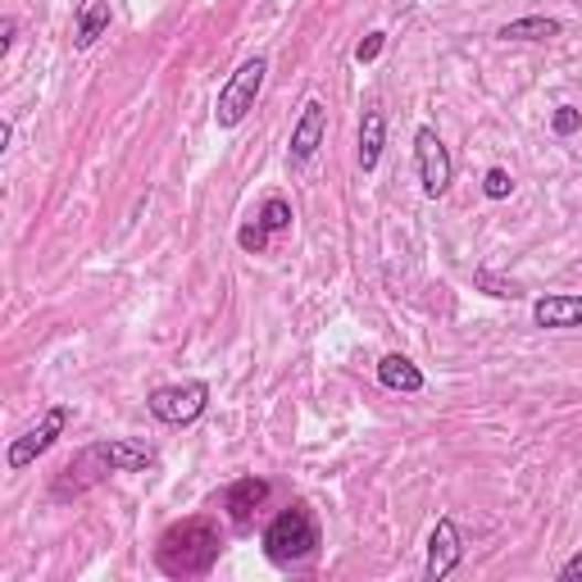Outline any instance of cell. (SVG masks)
I'll list each match as a JSON object with an SVG mask.
<instances>
[{"mask_svg": "<svg viewBox=\"0 0 582 582\" xmlns=\"http://www.w3.org/2000/svg\"><path fill=\"white\" fill-rule=\"evenodd\" d=\"M155 464H160V455H155L146 442H133V437H105V442H92L77 451L60 478H55V496L68 500V496H83L92 491L96 483H105L109 474H150Z\"/></svg>", "mask_w": 582, "mask_h": 582, "instance_id": "6da1fadb", "label": "cell"}, {"mask_svg": "<svg viewBox=\"0 0 582 582\" xmlns=\"http://www.w3.org/2000/svg\"><path fill=\"white\" fill-rule=\"evenodd\" d=\"M219 551H223L219 523L197 515V519H182V523L165 528L160 547H155V564H160L169 578H205L219 564Z\"/></svg>", "mask_w": 582, "mask_h": 582, "instance_id": "7a4b0ae2", "label": "cell"}, {"mask_svg": "<svg viewBox=\"0 0 582 582\" xmlns=\"http://www.w3.org/2000/svg\"><path fill=\"white\" fill-rule=\"evenodd\" d=\"M260 541H264V555L274 560L278 569H292V564L315 560L319 547H324L319 523H315V515H309L305 506H287L283 515H274V523L264 528Z\"/></svg>", "mask_w": 582, "mask_h": 582, "instance_id": "3957f363", "label": "cell"}, {"mask_svg": "<svg viewBox=\"0 0 582 582\" xmlns=\"http://www.w3.org/2000/svg\"><path fill=\"white\" fill-rule=\"evenodd\" d=\"M264 77H268V60L264 55H251L246 64H237V73L219 87V100H214V124L219 128L246 124V114L255 109V100L264 92Z\"/></svg>", "mask_w": 582, "mask_h": 582, "instance_id": "277c9868", "label": "cell"}, {"mask_svg": "<svg viewBox=\"0 0 582 582\" xmlns=\"http://www.w3.org/2000/svg\"><path fill=\"white\" fill-rule=\"evenodd\" d=\"M210 405V382L191 378V382H169V387H155L146 396V410L169 423V428H187V423H197Z\"/></svg>", "mask_w": 582, "mask_h": 582, "instance_id": "5b68a950", "label": "cell"}, {"mask_svg": "<svg viewBox=\"0 0 582 582\" xmlns=\"http://www.w3.org/2000/svg\"><path fill=\"white\" fill-rule=\"evenodd\" d=\"M73 423V405H51L42 419L32 423V428H23L14 442H10V451H6V464H10V474H23L28 464H36L42 459L60 437H64V428Z\"/></svg>", "mask_w": 582, "mask_h": 582, "instance_id": "8992f818", "label": "cell"}, {"mask_svg": "<svg viewBox=\"0 0 582 582\" xmlns=\"http://www.w3.org/2000/svg\"><path fill=\"white\" fill-rule=\"evenodd\" d=\"M414 169H419V187H423V197H428V201H437V197L451 191L455 160H451L446 141L437 137V128H419L414 133Z\"/></svg>", "mask_w": 582, "mask_h": 582, "instance_id": "52a82bcc", "label": "cell"}, {"mask_svg": "<svg viewBox=\"0 0 582 582\" xmlns=\"http://www.w3.org/2000/svg\"><path fill=\"white\" fill-rule=\"evenodd\" d=\"M324 141H328V105H324L319 96H309V100L300 105V119L292 124V146H287L292 165H296V169L309 165V160L319 155Z\"/></svg>", "mask_w": 582, "mask_h": 582, "instance_id": "ba28073f", "label": "cell"}, {"mask_svg": "<svg viewBox=\"0 0 582 582\" xmlns=\"http://www.w3.org/2000/svg\"><path fill=\"white\" fill-rule=\"evenodd\" d=\"M459 560H464V532H459V523L446 515V519H437V528L428 532V564H423V578H428V582H442V578H451V573L459 569Z\"/></svg>", "mask_w": 582, "mask_h": 582, "instance_id": "9c48e42d", "label": "cell"}, {"mask_svg": "<svg viewBox=\"0 0 582 582\" xmlns=\"http://www.w3.org/2000/svg\"><path fill=\"white\" fill-rule=\"evenodd\" d=\"M109 0H77V10H73V51H92L100 36L109 32Z\"/></svg>", "mask_w": 582, "mask_h": 582, "instance_id": "30bf717a", "label": "cell"}, {"mask_svg": "<svg viewBox=\"0 0 582 582\" xmlns=\"http://www.w3.org/2000/svg\"><path fill=\"white\" fill-rule=\"evenodd\" d=\"M264 500H268V483L264 478H237V483L223 487V510H227V519L237 528L251 523V515L264 506Z\"/></svg>", "mask_w": 582, "mask_h": 582, "instance_id": "8fae6325", "label": "cell"}, {"mask_svg": "<svg viewBox=\"0 0 582 582\" xmlns=\"http://www.w3.org/2000/svg\"><path fill=\"white\" fill-rule=\"evenodd\" d=\"M378 382L387 387V392H401V396H419L423 387H428L423 369H419L410 356H396V351L378 360Z\"/></svg>", "mask_w": 582, "mask_h": 582, "instance_id": "7c38bea8", "label": "cell"}, {"mask_svg": "<svg viewBox=\"0 0 582 582\" xmlns=\"http://www.w3.org/2000/svg\"><path fill=\"white\" fill-rule=\"evenodd\" d=\"M532 324L537 328H555V332L582 328V292L578 296H541L532 305Z\"/></svg>", "mask_w": 582, "mask_h": 582, "instance_id": "4fadbf2b", "label": "cell"}, {"mask_svg": "<svg viewBox=\"0 0 582 582\" xmlns=\"http://www.w3.org/2000/svg\"><path fill=\"white\" fill-rule=\"evenodd\" d=\"M382 146H387V114H382L378 105H369L364 119H360V169H364V173L378 169Z\"/></svg>", "mask_w": 582, "mask_h": 582, "instance_id": "5bb4252c", "label": "cell"}, {"mask_svg": "<svg viewBox=\"0 0 582 582\" xmlns=\"http://www.w3.org/2000/svg\"><path fill=\"white\" fill-rule=\"evenodd\" d=\"M560 32H564L560 19H551V14H528V19H510L496 36H500V42H551V36H560Z\"/></svg>", "mask_w": 582, "mask_h": 582, "instance_id": "9a60e30c", "label": "cell"}, {"mask_svg": "<svg viewBox=\"0 0 582 582\" xmlns=\"http://www.w3.org/2000/svg\"><path fill=\"white\" fill-rule=\"evenodd\" d=\"M255 223L268 232V237H274V232H287V227H292V201H287V197H264Z\"/></svg>", "mask_w": 582, "mask_h": 582, "instance_id": "2e32d148", "label": "cell"}, {"mask_svg": "<svg viewBox=\"0 0 582 582\" xmlns=\"http://www.w3.org/2000/svg\"><path fill=\"white\" fill-rule=\"evenodd\" d=\"M474 283H478L487 296H496V300H519V296H523V287H519L515 278H500V274H491V268H478Z\"/></svg>", "mask_w": 582, "mask_h": 582, "instance_id": "e0dca14e", "label": "cell"}, {"mask_svg": "<svg viewBox=\"0 0 582 582\" xmlns=\"http://www.w3.org/2000/svg\"><path fill=\"white\" fill-rule=\"evenodd\" d=\"M510 191H515L510 169H487V173H483V197H487V201H506Z\"/></svg>", "mask_w": 582, "mask_h": 582, "instance_id": "ac0fdd59", "label": "cell"}, {"mask_svg": "<svg viewBox=\"0 0 582 582\" xmlns=\"http://www.w3.org/2000/svg\"><path fill=\"white\" fill-rule=\"evenodd\" d=\"M551 133H555V137H573V133H582V109L560 105V109L551 114Z\"/></svg>", "mask_w": 582, "mask_h": 582, "instance_id": "d6986e66", "label": "cell"}, {"mask_svg": "<svg viewBox=\"0 0 582 582\" xmlns=\"http://www.w3.org/2000/svg\"><path fill=\"white\" fill-rule=\"evenodd\" d=\"M237 246H242V251H255V255H260V251L268 246V232H264L260 223H246V227L237 232Z\"/></svg>", "mask_w": 582, "mask_h": 582, "instance_id": "ffe728a7", "label": "cell"}, {"mask_svg": "<svg viewBox=\"0 0 582 582\" xmlns=\"http://www.w3.org/2000/svg\"><path fill=\"white\" fill-rule=\"evenodd\" d=\"M382 46H387V32H369L364 42L356 46V60H360V64H373V60L382 55Z\"/></svg>", "mask_w": 582, "mask_h": 582, "instance_id": "44dd1931", "label": "cell"}, {"mask_svg": "<svg viewBox=\"0 0 582 582\" xmlns=\"http://www.w3.org/2000/svg\"><path fill=\"white\" fill-rule=\"evenodd\" d=\"M560 582H582V551L578 555H569L564 564H560V573H555Z\"/></svg>", "mask_w": 582, "mask_h": 582, "instance_id": "7402d4cb", "label": "cell"}, {"mask_svg": "<svg viewBox=\"0 0 582 582\" xmlns=\"http://www.w3.org/2000/svg\"><path fill=\"white\" fill-rule=\"evenodd\" d=\"M14 32H19V19H14V14H10V19H6V23H0V55H6V51H10V46H14Z\"/></svg>", "mask_w": 582, "mask_h": 582, "instance_id": "603a6c76", "label": "cell"}, {"mask_svg": "<svg viewBox=\"0 0 582 582\" xmlns=\"http://www.w3.org/2000/svg\"><path fill=\"white\" fill-rule=\"evenodd\" d=\"M10 141H14V124L0 119V150H10Z\"/></svg>", "mask_w": 582, "mask_h": 582, "instance_id": "cb8c5ba5", "label": "cell"}]
</instances>
